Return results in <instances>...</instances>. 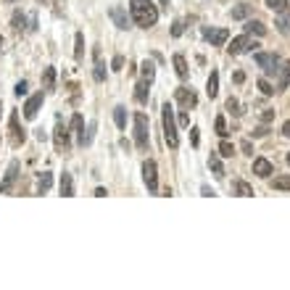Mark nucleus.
<instances>
[{
    "mask_svg": "<svg viewBox=\"0 0 290 290\" xmlns=\"http://www.w3.org/2000/svg\"><path fill=\"white\" fill-rule=\"evenodd\" d=\"M161 119H164V140L174 151L179 145V135H177V121H174V108L169 103H164V108H161Z\"/></svg>",
    "mask_w": 290,
    "mask_h": 290,
    "instance_id": "f03ea898",
    "label": "nucleus"
},
{
    "mask_svg": "<svg viewBox=\"0 0 290 290\" xmlns=\"http://www.w3.org/2000/svg\"><path fill=\"white\" fill-rule=\"evenodd\" d=\"M53 87H56V69L48 66V69L42 72V90H45V93H50Z\"/></svg>",
    "mask_w": 290,
    "mask_h": 290,
    "instance_id": "a211bd4d",
    "label": "nucleus"
},
{
    "mask_svg": "<svg viewBox=\"0 0 290 290\" xmlns=\"http://www.w3.org/2000/svg\"><path fill=\"white\" fill-rule=\"evenodd\" d=\"M272 188L274 190H290V174H285V177H274Z\"/></svg>",
    "mask_w": 290,
    "mask_h": 290,
    "instance_id": "c85d7f7f",
    "label": "nucleus"
},
{
    "mask_svg": "<svg viewBox=\"0 0 290 290\" xmlns=\"http://www.w3.org/2000/svg\"><path fill=\"white\" fill-rule=\"evenodd\" d=\"M216 93H219V74L211 72L209 82H206V95H209V98H216Z\"/></svg>",
    "mask_w": 290,
    "mask_h": 290,
    "instance_id": "412c9836",
    "label": "nucleus"
},
{
    "mask_svg": "<svg viewBox=\"0 0 290 290\" xmlns=\"http://www.w3.org/2000/svg\"><path fill=\"white\" fill-rule=\"evenodd\" d=\"M72 130L77 132V137H79V145H82V143H85V121H82L79 114L72 116Z\"/></svg>",
    "mask_w": 290,
    "mask_h": 290,
    "instance_id": "6ab92c4d",
    "label": "nucleus"
},
{
    "mask_svg": "<svg viewBox=\"0 0 290 290\" xmlns=\"http://www.w3.org/2000/svg\"><path fill=\"white\" fill-rule=\"evenodd\" d=\"M230 53L232 56H240V53H246V50H251V37H248V32L246 35H240V37H235V40L230 42Z\"/></svg>",
    "mask_w": 290,
    "mask_h": 290,
    "instance_id": "9b49d317",
    "label": "nucleus"
},
{
    "mask_svg": "<svg viewBox=\"0 0 290 290\" xmlns=\"http://www.w3.org/2000/svg\"><path fill=\"white\" fill-rule=\"evenodd\" d=\"M209 166H211V172H214L216 177H224V166H222V158H219L216 153H211V156H209Z\"/></svg>",
    "mask_w": 290,
    "mask_h": 290,
    "instance_id": "393cba45",
    "label": "nucleus"
},
{
    "mask_svg": "<svg viewBox=\"0 0 290 290\" xmlns=\"http://www.w3.org/2000/svg\"><path fill=\"white\" fill-rule=\"evenodd\" d=\"M203 37L211 45H224V42H227V37H230V32L227 29H203Z\"/></svg>",
    "mask_w": 290,
    "mask_h": 290,
    "instance_id": "4468645a",
    "label": "nucleus"
},
{
    "mask_svg": "<svg viewBox=\"0 0 290 290\" xmlns=\"http://www.w3.org/2000/svg\"><path fill=\"white\" fill-rule=\"evenodd\" d=\"M106 195H108V193L103 190V188H98V190H95V198H106Z\"/></svg>",
    "mask_w": 290,
    "mask_h": 290,
    "instance_id": "3c124183",
    "label": "nucleus"
},
{
    "mask_svg": "<svg viewBox=\"0 0 290 290\" xmlns=\"http://www.w3.org/2000/svg\"><path fill=\"white\" fill-rule=\"evenodd\" d=\"M269 130H267V127H259V130H253V137H264V135H267Z\"/></svg>",
    "mask_w": 290,
    "mask_h": 290,
    "instance_id": "49530a36",
    "label": "nucleus"
},
{
    "mask_svg": "<svg viewBox=\"0 0 290 290\" xmlns=\"http://www.w3.org/2000/svg\"><path fill=\"white\" fill-rule=\"evenodd\" d=\"M240 148H243V153H248V156H253V145H251L248 140H243V145H240Z\"/></svg>",
    "mask_w": 290,
    "mask_h": 290,
    "instance_id": "c03bdc74",
    "label": "nucleus"
},
{
    "mask_svg": "<svg viewBox=\"0 0 290 290\" xmlns=\"http://www.w3.org/2000/svg\"><path fill=\"white\" fill-rule=\"evenodd\" d=\"M121 66H124V56H114L111 69H114V72H121Z\"/></svg>",
    "mask_w": 290,
    "mask_h": 290,
    "instance_id": "58836bf2",
    "label": "nucleus"
},
{
    "mask_svg": "<svg viewBox=\"0 0 290 290\" xmlns=\"http://www.w3.org/2000/svg\"><path fill=\"white\" fill-rule=\"evenodd\" d=\"M50 185H53V177H50V172H42L40 179H37V193H40V195H45V193L50 190Z\"/></svg>",
    "mask_w": 290,
    "mask_h": 290,
    "instance_id": "aec40b11",
    "label": "nucleus"
},
{
    "mask_svg": "<svg viewBox=\"0 0 290 290\" xmlns=\"http://www.w3.org/2000/svg\"><path fill=\"white\" fill-rule=\"evenodd\" d=\"M232 190H235L240 198H251V195H253V188H251L248 182H243V179H237V182L232 185Z\"/></svg>",
    "mask_w": 290,
    "mask_h": 290,
    "instance_id": "4be33fe9",
    "label": "nucleus"
},
{
    "mask_svg": "<svg viewBox=\"0 0 290 290\" xmlns=\"http://www.w3.org/2000/svg\"><path fill=\"white\" fill-rule=\"evenodd\" d=\"M280 90H285L288 85H290V61H285V63H280Z\"/></svg>",
    "mask_w": 290,
    "mask_h": 290,
    "instance_id": "5701e85b",
    "label": "nucleus"
},
{
    "mask_svg": "<svg viewBox=\"0 0 290 290\" xmlns=\"http://www.w3.org/2000/svg\"><path fill=\"white\" fill-rule=\"evenodd\" d=\"M140 69H143V79L153 82V77H156V66H153L151 61H143V66H140Z\"/></svg>",
    "mask_w": 290,
    "mask_h": 290,
    "instance_id": "cd10ccee",
    "label": "nucleus"
},
{
    "mask_svg": "<svg viewBox=\"0 0 290 290\" xmlns=\"http://www.w3.org/2000/svg\"><path fill=\"white\" fill-rule=\"evenodd\" d=\"M0 111H3V103H0Z\"/></svg>",
    "mask_w": 290,
    "mask_h": 290,
    "instance_id": "5fc2aeb1",
    "label": "nucleus"
},
{
    "mask_svg": "<svg viewBox=\"0 0 290 290\" xmlns=\"http://www.w3.org/2000/svg\"><path fill=\"white\" fill-rule=\"evenodd\" d=\"M232 79H235V82H237V85H240V82H243V79H246V74H243V72H235V77H232Z\"/></svg>",
    "mask_w": 290,
    "mask_h": 290,
    "instance_id": "de8ad7c7",
    "label": "nucleus"
},
{
    "mask_svg": "<svg viewBox=\"0 0 290 290\" xmlns=\"http://www.w3.org/2000/svg\"><path fill=\"white\" fill-rule=\"evenodd\" d=\"M267 5L274 11V14H282L288 8V0H267Z\"/></svg>",
    "mask_w": 290,
    "mask_h": 290,
    "instance_id": "72a5a7b5",
    "label": "nucleus"
},
{
    "mask_svg": "<svg viewBox=\"0 0 290 290\" xmlns=\"http://www.w3.org/2000/svg\"><path fill=\"white\" fill-rule=\"evenodd\" d=\"M14 29H16V32H24V29H27V19H24L21 11H16V14H14Z\"/></svg>",
    "mask_w": 290,
    "mask_h": 290,
    "instance_id": "2f4dec72",
    "label": "nucleus"
},
{
    "mask_svg": "<svg viewBox=\"0 0 290 290\" xmlns=\"http://www.w3.org/2000/svg\"><path fill=\"white\" fill-rule=\"evenodd\" d=\"M198 143H201V135H198V127H193L190 130V145L198 148Z\"/></svg>",
    "mask_w": 290,
    "mask_h": 290,
    "instance_id": "ea45409f",
    "label": "nucleus"
},
{
    "mask_svg": "<svg viewBox=\"0 0 290 290\" xmlns=\"http://www.w3.org/2000/svg\"><path fill=\"white\" fill-rule=\"evenodd\" d=\"M114 121H116V127H119V130H124V127H127V108L124 106H116L114 108Z\"/></svg>",
    "mask_w": 290,
    "mask_h": 290,
    "instance_id": "b1692460",
    "label": "nucleus"
},
{
    "mask_svg": "<svg viewBox=\"0 0 290 290\" xmlns=\"http://www.w3.org/2000/svg\"><path fill=\"white\" fill-rule=\"evenodd\" d=\"M179 124H182V127H188V124H190V116H188V114H185V111H182V114H179Z\"/></svg>",
    "mask_w": 290,
    "mask_h": 290,
    "instance_id": "a18cd8bd",
    "label": "nucleus"
},
{
    "mask_svg": "<svg viewBox=\"0 0 290 290\" xmlns=\"http://www.w3.org/2000/svg\"><path fill=\"white\" fill-rule=\"evenodd\" d=\"M227 111L232 114V116H240L243 111H240V103H237L235 98H227Z\"/></svg>",
    "mask_w": 290,
    "mask_h": 290,
    "instance_id": "e433bc0d",
    "label": "nucleus"
},
{
    "mask_svg": "<svg viewBox=\"0 0 290 290\" xmlns=\"http://www.w3.org/2000/svg\"><path fill=\"white\" fill-rule=\"evenodd\" d=\"M148 85H151V82H140L137 87H135V100L137 103H148Z\"/></svg>",
    "mask_w": 290,
    "mask_h": 290,
    "instance_id": "a878e982",
    "label": "nucleus"
},
{
    "mask_svg": "<svg viewBox=\"0 0 290 290\" xmlns=\"http://www.w3.org/2000/svg\"><path fill=\"white\" fill-rule=\"evenodd\" d=\"M82 56H85V35L79 32V35H77V45H74V58L79 61Z\"/></svg>",
    "mask_w": 290,
    "mask_h": 290,
    "instance_id": "7c9ffc66",
    "label": "nucleus"
},
{
    "mask_svg": "<svg viewBox=\"0 0 290 290\" xmlns=\"http://www.w3.org/2000/svg\"><path fill=\"white\" fill-rule=\"evenodd\" d=\"M172 63H174V72H177V77L179 79H185V77L190 74V69H188V61H185V56L182 53H177L172 58Z\"/></svg>",
    "mask_w": 290,
    "mask_h": 290,
    "instance_id": "2eb2a0df",
    "label": "nucleus"
},
{
    "mask_svg": "<svg viewBox=\"0 0 290 290\" xmlns=\"http://www.w3.org/2000/svg\"><path fill=\"white\" fill-rule=\"evenodd\" d=\"M53 140H56V151H61V153H66V151H69L72 140H69V130L63 127V121H58V124H56V135H53Z\"/></svg>",
    "mask_w": 290,
    "mask_h": 290,
    "instance_id": "0eeeda50",
    "label": "nucleus"
},
{
    "mask_svg": "<svg viewBox=\"0 0 290 290\" xmlns=\"http://www.w3.org/2000/svg\"><path fill=\"white\" fill-rule=\"evenodd\" d=\"M288 164H290V153H288Z\"/></svg>",
    "mask_w": 290,
    "mask_h": 290,
    "instance_id": "864d4df0",
    "label": "nucleus"
},
{
    "mask_svg": "<svg viewBox=\"0 0 290 290\" xmlns=\"http://www.w3.org/2000/svg\"><path fill=\"white\" fill-rule=\"evenodd\" d=\"M5 3H19V0H5Z\"/></svg>",
    "mask_w": 290,
    "mask_h": 290,
    "instance_id": "603ef678",
    "label": "nucleus"
},
{
    "mask_svg": "<svg viewBox=\"0 0 290 290\" xmlns=\"http://www.w3.org/2000/svg\"><path fill=\"white\" fill-rule=\"evenodd\" d=\"M42 100H45V93L40 90V93H35L32 98L27 100V106H24V119H37V114H40V108H42Z\"/></svg>",
    "mask_w": 290,
    "mask_h": 290,
    "instance_id": "423d86ee",
    "label": "nucleus"
},
{
    "mask_svg": "<svg viewBox=\"0 0 290 290\" xmlns=\"http://www.w3.org/2000/svg\"><path fill=\"white\" fill-rule=\"evenodd\" d=\"M93 56H95V72H93V77H95V82H103V79H106V66H103V58H100V48H95Z\"/></svg>",
    "mask_w": 290,
    "mask_h": 290,
    "instance_id": "dca6fc26",
    "label": "nucleus"
},
{
    "mask_svg": "<svg viewBox=\"0 0 290 290\" xmlns=\"http://www.w3.org/2000/svg\"><path fill=\"white\" fill-rule=\"evenodd\" d=\"M135 143L140 151H148V145H151V121L143 111L135 114Z\"/></svg>",
    "mask_w": 290,
    "mask_h": 290,
    "instance_id": "7ed1b4c3",
    "label": "nucleus"
},
{
    "mask_svg": "<svg viewBox=\"0 0 290 290\" xmlns=\"http://www.w3.org/2000/svg\"><path fill=\"white\" fill-rule=\"evenodd\" d=\"M251 16V5H237L232 8V19H248Z\"/></svg>",
    "mask_w": 290,
    "mask_h": 290,
    "instance_id": "473e14b6",
    "label": "nucleus"
},
{
    "mask_svg": "<svg viewBox=\"0 0 290 290\" xmlns=\"http://www.w3.org/2000/svg\"><path fill=\"white\" fill-rule=\"evenodd\" d=\"M288 16H285V11H282V16H280V21H277V27H280V32H285V35H288V32H290V27H288Z\"/></svg>",
    "mask_w": 290,
    "mask_h": 290,
    "instance_id": "4c0bfd02",
    "label": "nucleus"
},
{
    "mask_svg": "<svg viewBox=\"0 0 290 290\" xmlns=\"http://www.w3.org/2000/svg\"><path fill=\"white\" fill-rule=\"evenodd\" d=\"M246 32H248V35H251V32H256L259 37H264V35H267V27H264L261 21H248L246 24Z\"/></svg>",
    "mask_w": 290,
    "mask_h": 290,
    "instance_id": "c756f323",
    "label": "nucleus"
},
{
    "mask_svg": "<svg viewBox=\"0 0 290 290\" xmlns=\"http://www.w3.org/2000/svg\"><path fill=\"white\" fill-rule=\"evenodd\" d=\"M93 135H95V121L87 127V132H85V143H82V145H90V143H93Z\"/></svg>",
    "mask_w": 290,
    "mask_h": 290,
    "instance_id": "79ce46f5",
    "label": "nucleus"
},
{
    "mask_svg": "<svg viewBox=\"0 0 290 290\" xmlns=\"http://www.w3.org/2000/svg\"><path fill=\"white\" fill-rule=\"evenodd\" d=\"M174 98L179 100V106H182L185 111H190V108L198 103L195 93H193V90H188V87H177V90H174Z\"/></svg>",
    "mask_w": 290,
    "mask_h": 290,
    "instance_id": "1a4fd4ad",
    "label": "nucleus"
},
{
    "mask_svg": "<svg viewBox=\"0 0 290 290\" xmlns=\"http://www.w3.org/2000/svg\"><path fill=\"white\" fill-rule=\"evenodd\" d=\"M256 63H259V69H264V74H277L280 72V58H277L274 53H256Z\"/></svg>",
    "mask_w": 290,
    "mask_h": 290,
    "instance_id": "39448f33",
    "label": "nucleus"
},
{
    "mask_svg": "<svg viewBox=\"0 0 290 290\" xmlns=\"http://www.w3.org/2000/svg\"><path fill=\"white\" fill-rule=\"evenodd\" d=\"M214 127H216V135H219V137H227V121H224V116H216Z\"/></svg>",
    "mask_w": 290,
    "mask_h": 290,
    "instance_id": "f704fd0d",
    "label": "nucleus"
},
{
    "mask_svg": "<svg viewBox=\"0 0 290 290\" xmlns=\"http://www.w3.org/2000/svg\"><path fill=\"white\" fill-rule=\"evenodd\" d=\"M108 16H111V21H114L119 29H130V16H127L124 8H116V5H114V8L108 11Z\"/></svg>",
    "mask_w": 290,
    "mask_h": 290,
    "instance_id": "f8f14e48",
    "label": "nucleus"
},
{
    "mask_svg": "<svg viewBox=\"0 0 290 290\" xmlns=\"http://www.w3.org/2000/svg\"><path fill=\"white\" fill-rule=\"evenodd\" d=\"M261 119H264V121H272V119H274V111H264Z\"/></svg>",
    "mask_w": 290,
    "mask_h": 290,
    "instance_id": "09e8293b",
    "label": "nucleus"
},
{
    "mask_svg": "<svg viewBox=\"0 0 290 290\" xmlns=\"http://www.w3.org/2000/svg\"><path fill=\"white\" fill-rule=\"evenodd\" d=\"M185 32V21H174V27H172V37H179Z\"/></svg>",
    "mask_w": 290,
    "mask_h": 290,
    "instance_id": "a19ab883",
    "label": "nucleus"
},
{
    "mask_svg": "<svg viewBox=\"0 0 290 290\" xmlns=\"http://www.w3.org/2000/svg\"><path fill=\"white\" fill-rule=\"evenodd\" d=\"M16 177H19V161L14 158V161L8 164V172H5V179L0 182V193H3V195H5V193H11V190H14V182H16Z\"/></svg>",
    "mask_w": 290,
    "mask_h": 290,
    "instance_id": "6e6552de",
    "label": "nucleus"
},
{
    "mask_svg": "<svg viewBox=\"0 0 290 290\" xmlns=\"http://www.w3.org/2000/svg\"><path fill=\"white\" fill-rule=\"evenodd\" d=\"M61 195L63 198H72L74 195V179H72V174H69V172L61 174Z\"/></svg>",
    "mask_w": 290,
    "mask_h": 290,
    "instance_id": "f3484780",
    "label": "nucleus"
},
{
    "mask_svg": "<svg viewBox=\"0 0 290 290\" xmlns=\"http://www.w3.org/2000/svg\"><path fill=\"white\" fill-rule=\"evenodd\" d=\"M282 135H285V137H290V121H285V124H282Z\"/></svg>",
    "mask_w": 290,
    "mask_h": 290,
    "instance_id": "8fccbe9b",
    "label": "nucleus"
},
{
    "mask_svg": "<svg viewBox=\"0 0 290 290\" xmlns=\"http://www.w3.org/2000/svg\"><path fill=\"white\" fill-rule=\"evenodd\" d=\"M14 93L19 95V98H21V95H27V82L21 79V82H19V85H16V90H14Z\"/></svg>",
    "mask_w": 290,
    "mask_h": 290,
    "instance_id": "37998d69",
    "label": "nucleus"
},
{
    "mask_svg": "<svg viewBox=\"0 0 290 290\" xmlns=\"http://www.w3.org/2000/svg\"><path fill=\"white\" fill-rule=\"evenodd\" d=\"M259 90H261V93H264V95H267V98H272V95H274V87H272V85H269V82H267V79H264V77H261V79H259Z\"/></svg>",
    "mask_w": 290,
    "mask_h": 290,
    "instance_id": "c9c22d12",
    "label": "nucleus"
},
{
    "mask_svg": "<svg viewBox=\"0 0 290 290\" xmlns=\"http://www.w3.org/2000/svg\"><path fill=\"white\" fill-rule=\"evenodd\" d=\"M130 19L137 27L151 29L158 21V5L153 0H132L130 3Z\"/></svg>",
    "mask_w": 290,
    "mask_h": 290,
    "instance_id": "f257e3e1",
    "label": "nucleus"
},
{
    "mask_svg": "<svg viewBox=\"0 0 290 290\" xmlns=\"http://www.w3.org/2000/svg\"><path fill=\"white\" fill-rule=\"evenodd\" d=\"M143 182L151 193H158V166H156V161L148 158L143 164Z\"/></svg>",
    "mask_w": 290,
    "mask_h": 290,
    "instance_id": "20e7f679",
    "label": "nucleus"
},
{
    "mask_svg": "<svg viewBox=\"0 0 290 290\" xmlns=\"http://www.w3.org/2000/svg\"><path fill=\"white\" fill-rule=\"evenodd\" d=\"M219 156H222V158H232V156H235V145H232L230 140L222 137V145H219Z\"/></svg>",
    "mask_w": 290,
    "mask_h": 290,
    "instance_id": "bb28decb",
    "label": "nucleus"
},
{
    "mask_svg": "<svg viewBox=\"0 0 290 290\" xmlns=\"http://www.w3.org/2000/svg\"><path fill=\"white\" fill-rule=\"evenodd\" d=\"M24 140H27V135L19 127V114H11V145L19 148V145H24Z\"/></svg>",
    "mask_w": 290,
    "mask_h": 290,
    "instance_id": "9d476101",
    "label": "nucleus"
},
{
    "mask_svg": "<svg viewBox=\"0 0 290 290\" xmlns=\"http://www.w3.org/2000/svg\"><path fill=\"white\" fill-rule=\"evenodd\" d=\"M272 172H274V166H272V161H269V158H256L253 161V174H256V177L267 179Z\"/></svg>",
    "mask_w": 290,
    "mask_h": 290,
    "instance_id": "ddd939ff",
    "label": "nucleus"
}]
</instances>
